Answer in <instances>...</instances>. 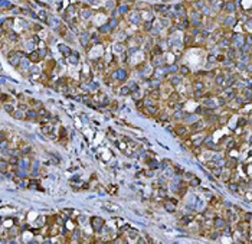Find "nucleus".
<instances>
[{"mask_svg":"<svg viewBox=\"0 0 252 244\" xmlns=\"http://www.w3.org/2000/svg\"><path fill=\"white\" fill-rule=\"evenodd\" d=\"M22 58H23V54L19 52V51H10L9 55H7V61H9V64L13 65V67H16V68H19Z\"/></svg>","mask_w":252,"mask_h":244,"instance_id":"nucleus-1","label":"nucleus"},{"mask_svg":"<svg viewBox=\"0 0 252 244\" xmlns=\"http://www.w3.org/2000/svg\"><path fill=\"white\" fill-rule=\"evenodd\" d=\"M89 225H91V228H92L94 232H99V231H102V227L105 225V220H102L101 217H97V215L91 217Z\"/></svg>","mask_w":252,"mask_h":244,"instance_id":"nucleus-2","label":"nucleus"},{"mask_svg":"<svg viewBox=\"0 0 252 244\" xmlns=\"http://www.w3.org/2000/svg\"><path fill=\"white\" fill-rule=\"evenodd\" d=\"M112 78L115 80V81H120L121 84L128 78V72L125 71L124 68H118V69H115L114 72H112Z\"/></svg>","mask_w":252,"mask_h":244,"instance_id":"nucleus-3","label":"nucleus"},{"mask_svg":"<svg viewBox=\"0 0 252 244\" xmlns=\"http://www.w3.org/2000/svg\"><path fill=\"white\" fill-rule=\"evenodd\" d=\"M128 22L136 26V25H140L143 22V18H141V13L140 12H130L128 13Z\"/></svg>","mask_w":252,"mask_h":244,"instance_id":"nucleus-4","label":"nucleus"},{"mask_svg":"<svg viewBox=\"0 0 252 244\" xmlns=\"http://www.w3.org/2000/svg\"><path fill=\"white\" fill-rule=\"evenodd\" d=\"M202 104H203L202 107H206V108H210V110H216L218 108L216 98H212V97H203Z\"/></svg>","mask_w":252,"mask_h":244,"instance_id":"nucleus-5","label":"nucleus"},{"mask_svg":"<svg viewBox=\"0 0 252 244\" xmlns=\"http://www.w3.org/2000/svg\"><path fill=\"white\" fill-rule=\"evenodd\" d=\"M205 129V120H196L195 123L190 124V130L193 133H200Z\"/></svg>","mask_w":252,"mask_h":244,"instance_id":"nucleus-6","label":"nucleus"},{"mask_svg":"<svg viewBox=\"0 0 252 244\" xmlns=\"http://www.w3.org/2000/svg\"><path fill=\"white\" fill-rule=\"evenodd\" d=\"M226 225H228V221H226L225 218H222V217L213 218V227H215L216 230H223Z\"/></svg>","mask_w":252,"mask_h":244,"instance_id":"nucleus-7","label":"nucleus"},{"mask_svg":"<svg viewBox=\"0 0 252 244\" xmlns=\"http://www.w3.org/2000/svg\"><path fill=\"white\" fill-rule=\"evenodd\" d=\"M117 15H120V16H125V15H128L130 13V6L128 5H125V3H120L118 6H117Z\"/></svg>","mask_w":252,"mask_h":244,"instance_id":"nucleus-8","label":"nucleus"},{"mask_svg":"<svg viewBox=\"0 0 252 244\" xmlns=\"http://www.w3.org/2000/svg\"><path fill=\"white\" fill-rule=\"evenodd\" d=\"M223 97H225L228 101H232V100L236 97V90H235L233 87L225 88V90H223Z\"/></svg>","mask_w":252,"mask_h":244,"instance_id":"nucleus-9","label":"nucleus"},{"mask_svg":"<svg viewBox=\"0 0 252 244\" xmlns=\"http://www.w3.org/2000/svg\"><path fill=\"white\" fill-rule=\"evenodd\" d=\"M151 64L154 65V68H161V67L166 65V61H164L163 55H157V56H154L151 59Z\"/></svg>","mask_w":252,"mask_h":244,"instance_id":"nucleus-10","label":"nucleus"},{"mask_svg":"<svg viewBox=\"0 0 252 244\" xmlns=\"http://www.w3.org/2000/svg\"><path fill=\"white\" fill-rule=\"evenodd\" d=\"M89 41H91L89 33H88L86 31H82V32L79 33V42H81V45H82V46H86Z\"/></svg>","mask_w":252,"mask_h":244,"instance_id":"nucleus-11","label":"nucleus"},{"mask_svg":"<svg viewBox=\"0 0 252 244\" xmlns=\"http://www.w3.org/2000/svg\"><path fill=\"white\" fill-rule=\"evenodd\" d=\"M28 59L30 61V62H33V64H38L42 58H41V54H39V51L36 49V51H33V52H30L29 55H28Z\"/></svg>","mask_w":252,"mask_h":244,"instance_id":"nucleus-12","label":"nucleus"},{"mask_svg":"<svg viewBox=\"0 0 252 244\" xmlns=\"http://www.w3.org/2000/svg\"><path fill=\"white\" fill-rule=\"evenodd\" d=\"M12 117L16 118V120H25V118H26V111H23L22 108H16V110L13 111Z\"/></svg>","mask_w":252,"mask_h":244,"instance_id":"nucleus-13","label":"nucleus"},{"mask_svg":"<svg viewBox=\"0 0 252 244\" xmlns=\"http://www.w3.org/2000/svg\"><path fill=\"white\" fill-rule=\"evenodd\" d=\"M118 94L125 97V95H130V94H133V91H131V88L128 87V84H127V85L122 84V85L120 87V90H118Z\"/></svg>","mask_w":252,"mask_h":244,"instance_id":"nucleus-14","label":"nucleus"},{"mask_svg":"<svg viewBox=\"0 0 252 244\" xmlns=\"http://www.w3.org/2000/svg\"><path fill=\"white\" fill-rule=\"evenodd\" d=\"M164 68V71H166V74L167 75H172V74H176V72H179V67L177 65H164L163 67Z\"/></svg>","mask_w":252,"mask_h":244,"instance_id":"nucleus-15","label":"nucleus"},{"mask_svg":"<svg viewBox=\"0 0 252 244\" xmlns=\"http://www.w3.org/2000/svg\"><path fill=\"white\" fill-rule=\"evenodd\" d=\"M167 78H169V82H170L172 85H179L180 81H182V75H176V74H172V75H169Z\"/></svg>","mask_w":252,"mask_h":244,"instance_id":"nucleus-16","label":"nucleus"},{"mask_svg":"<svg viewBox=\"0 0 252 244\" xmlns=\"http://www.w3.org/2000/svg\"><path fill=\"white\" fill-rule=\"evenodd\" d=\"M38 117H39V113H38V110L29 108V110L26 111V118H28V120H38Z\"/></svg>","mask_w":252,"mask_h":244,"instance_id":"nucleus-17","label":"nucleus"},{"mask_svg":"<svg viewBox=\"0 0 252 244\" xmlns=\"http://www.w3.org/2000/svg\"><path fill=\"white\" fill-rule=\"evenodd\" d=\"M163 207H164V209L167 211V212H176V204L174 202H172V199L170 201H166L164 204H163Z\"/></svg>","mask_w":252,"mask_h":244,"instance_id":"nucleus-18","label":"nucleus"},{"mask_svg":"<svg viewBox=\"0 0 252 244\" xmlns=\"http://www.w3.org/2000/svg\"><path fill=\"white\" fill-rule=\"evenodd\" d=\"M153 20H144L143 22V32H146V33H150L151 31H153Z\"/></svg>","mask_w":252,"mask_h":244,"instance_id":"nucleus-19","label":"nucleus"},{"mask_svg":"<svg viewBox=\"0 0 252 244\" xmlns=\"http://www.w3.org/2000/svg\"><path fill=\"white\" fill-rule=\"evenodd\" d=\"M174 129H176V133H177L179 136H184V135H187V132H189L187 127H186L184 124H177Z\"/></svg>","mask_w":252,"mask_h":244,"instance_id":"nucleus-20","label":"nucleus"},{"mask_svg":"<svg viewBox=\"0 0 252 244\" xmlns=\"http://www.w3.org/2000/svg\"><path fill=\"white\" fill-rule=\"evenodd\" d=\"M98 32H99V33H102V35H107V33L112 32V29H111V26H109L108 23H105V25H102V26H99V28H98Z\"/></svg>","mask_w":252,"mask_h":244,"instance_id":"nucleus-21","label":"nucleus"},{"mask_svg":"<svg viewBox=\"0 0 252 244\" xmlns=\"http://www.w3.org/2000/svg\"><path fill=\"white\" fill-rule=\"evenodd\" d=\"M104 208H105V211H109V212L118 211V209H120L118 205H115V204H112V202H105V204H104Z\"/></svg>","mask_w":252,"mask_h":244,"instance_id":"nucleus-22","label":"nucleus"},{"mask_svg":"<svg viewBox=\"0 0 252 244\" xmlns=\"http://www.w3.org/2000/svg\"><path fill=\"white\" fill-rule=\"evenodd\" d=\"M153 10L156 13H166L167 12V6H164V5H156V6H153Z\"/></svg>","mask_w":252,"mask_h":244,"instance_id":"nucleus-23","label":"nucleus"},{"mask_svg":"<svg viewBox=\"0 0 252 244\" xmlns=\"http://www.w3.org/2000/svg\"><path fill=\"white\" fill-rule=\"evenodd\" d=\"M91 16H92V10H91V9H88V7H86V9H84V10L81 12V18H82L84 20H88Z\"/></svg>","mask_w":252,"mask_h":244,"instance_id":"nucleus-24","label":"nucleus"},{"mask_svg":"<svg viewBox=\"0 0 252 244\" xmlns=\"http://www.w3.org/2000/svg\"><path fill=\"white\" fill-rule=\"evenodd\" d=\"M203 90H205L203 81H195L193 82V91H203Z\"/></svg>","mask_w":252,"mask_h":244,"instance_id":"nucleus-25","label":"nucleus"},{"mask_svg":"<svg viewBox=\"0 0 252 244\" xmlns=\"http://www.w3.org/2000/svg\"><path fill=\"white\" fill-rule=\"evenodd\" d=\"M223 7L229 12V13H233L235 12V9H236V6H235V3H232V2H226V3H223Z\"/></svg>","mask_w":252,"mask_h":244,"instance_id":"nucleus-26","label":"nucleus"},{"mask_svg":"<svg viewBox=\"0 0 252 244\" xmlns=\"http://www.w3.org/2000/svg\"><path fill=\"white\" fill-rule=\"evenodd\" d=\"M68 59H69V62H71V64L76 65V64L79 62V61H78V59H79V55H78L76 52H72V54H71V55L68 56Z\"/></svg>","mask_w":252,"mask_h":244,"instance_id":"nucleus-27","label":"nucleus"},{"mask_svg":"<svg viewBox=\"0 0 252 244\" xmlns=\"http://www.w3.org/2000/svg\"><path fill=\"white\" fill-rule=\"evenodd\" d=\"M216 104H218V107H225V105L228 104V100H226L223 95H218V98H216Z\"/></svg>","mask_w":252,"mask_h":244,"instance_id":"nucleus-28","label":"nucleus"},{"mask_svg":"<svg viewBox=\"0 0 252 244\" xmlns=\"http://www.w3.org/2000/svg\"><path fill=\"white\" fill-rule=\"evenodd\" d=\"M117 54H122L124 51H125V43H122V42H117L115 43V49H114Z\"/></svg>","mask_w":252,"mask_h":244,"instance_id":"nucleus-29","label":"nucleus"},{"mask_svg":"<svg viewBox=\"0 0 252 244\" xmlns=\"http://www.w3.org/2000/svg\"><path fill=\"white\" fill-rule=\"evenodd\" d=\"M26 173H28L26 169H20V168H18V169L15 171V176H16V178H26Z\"/></svg>","mask_w":252,"mask_h":244,"instance_id":"nucleus-30","label":"nucleus"},{"mask_svg":"<svg viewBox=\"0 0 252 244\" xmlns=\"http://www.w3.org/2000/svg\"><path fill=\"white\" fill-rule=\"evenodd\" d=\"M107 23H108V25L111 26V29L114 31V29H115V28L118 26V23H120V20H118V18H111V19H109V20H108Z\"/></svg>","mask_w":252,"mask_h":244,"instance_id":"nucleus-31","label":"nucleus"},{"mask_svg":"<svg viewBox=\"0 0 252 244\" xmlns=\"http://www.w3.org/2000/svg\"><path fill=\"white\" fill-rule=\"evenodd\" d=\"M19 68H20V69H30V61H29V59H22Z\"/></svg>","mask_w":252,"mask_h":244,"instance_id":"nucleus-32","label":"nucleus"},{"mask_svg":"<svg viewBox=\"0 0 252 244\" xmlns=\"http://www.w3.org/2000/svg\"><path fill=\"white\" fill-rule=\"evenodd\" d=\"M225 80H226V77H225L223 74H219V75L215 77V82H216V85H223Z\"/></svg>","mask_w":252,"mask_h":244,"instance_id":"nucleus-33","label":"nucleus"},{"mask_svg":"<svg viewBox=\"0 0 252 244\" xmlns=\"http://www.w3.org/2000/svg\"><path fill=\"white\" fill-rule=\"evenodd\" d=\"M3 108H5V111H6V113H9L10 116H12V114H13V111L16 110V108L13 107V104H10V103H5Z\"/></svg>","mask_w":252,"mask_h":244,"instance_id":"nucleus-34","label":"nucleus"},{"mask_svg":"<svg viewBox=\"0 0 252 244\" xmlns=\"http://www.w3.org/2000/svg\"><path fill=\"white\" fill-rule=\"evenodd\" d=\"M226 54H228V59H232V61H233V59L236 58V51H235V48H230V46H229V49L226 51Z\"/></svg>","mask_w":252,"mask_h":244,"instance_id":"nucleus-35","label":"nucleus"},{"mask_svg":"<svg viewBox=\"0 0 252 244\" xmlns=\"http://www.w3.org/2000/svg\"><path fill=\"white\" fill-rule=\"evenodd\" d=\"M157 110H159V107H157V105H149V107H146V110H144V111H146L147 114H151V116H153V114H156V113H157Z\"/></svg>","mask_w":252,"mask_h":244,"instance_id":"nucleus-36","label":"nucleus"},{"mask_svg":"<svg viewBox=\"0 0 252 244\" xmlns=\"http://www.w3.org/2000/svg\"><path fill=\"white\" fill-rule=\"evenodd\" d=\"M196 120H197V116H196V114H187V116L184 117V121H186V123H195Z\"/></svg>","mask_w":252,"mask_h":244,"instance_id":"nucleus-37","label":"nucleus"},{"mask_svg":"<svg viewBox=\"0 0 252 244\" xmlns=\"http://www.w3.org/2000/svg\"><path fill=\"white\" fill-rule=\"evenodd\" d=\"M149 168L153 169V171H154V169H159V168H160V163H159L157 160L151 159V160H149Z\"/></svg>","mask_w":252,"mask_h":244,"instance_id":"nucleus-38","label":"nucleus"},{"mask_svg":"<svg viewBox=\"0 0 252 244\" xmlns=\"http://www.w3.org/2000/svg\"><path fill=\"white\" fill-rule=\"evenodd\" d=\"M128 87L131 88V91H133V94H134V92H137V91L140 90V87H138V84H136L134 81H130V82H128Z\"/></svg>","mask_w":252,"mask_h":244,"instance_id":"nucleus-39","label":"nucleus"},{"mask_svg":"<svg viewBox=\"0 0 252 244\" xmlns=\"http://www.w3.org/2000/svg\"><path fill=\"white\" fill-rule=\"evenodd\" d=\"M2 9H13V5L10 2H7V0H2Z\"/></svg>","mask_w":252,"mask_h":244,"instance_id":"nucleus-40","label":"nucleus"},{"mask_svg":"<svg viewBox=\"0 0 252 244\" xmlns=\"http://www.w3.org/2000/svg\"><path fill=\"white\" fill-rule=\"evenodd\" d=\"M170 107L174 110V111H179V110H183V107H182V104L179 103V101H176V103H172L170 104Z\"/></svg>","mask_w":252,"mask_h":244,"instance_id":"nucleus-41","label":"nucleus"},{"mask_svg":"<svg viewBox=\"0 0 252 244\" xmlns=\"http://www.w3.org/2000/svg\"><path fill=\"white\" fill-rule=\"evenodd\" d=\"M38 113H39V116H42V117H51V114H49V111L46 110V108H43V107H41L39 110H38Z\"/></svg>","mask_w":252,"mask_h":244,"instance_id":"nucleus-42","label":"nucleus"},{"mask_svg":"<svg viewBox=\"0 0 252 244\" xmlns=\"http://www.w3.org/2000/svg\"><path fill=\"white\" fill-rule=\"evenodd\" d=\"M220 235H222V232H220V230H215V231H213V232H212V234H210L209 237H210L212 240H218V238H219Z\"/></svg>","mask_w":252,"mask_h":244,"instance_id":"nucleus-43","label":"nucleus"},{"mask_svg":"<svg viewBox=\"0 0 252 244\" xmlns=\"http://www.w3.org/2000/svg\"><path fill=\"white\" fill-rule=\"evenodd\" d=\"M238 124H239V127H241V129H243V127L248 124V120H246L245 117H241V118H239V121H238Z\"/></svg>","mask_w":252,"mask_h":244,"instance_id":"nucleus-44","label":"nucleus"},{"mask_svg":"<svg viewBox=\"0 0 252 244\" xmlns=\"http://www.w3.org/2000/svg\"><path fill=\"white\" fill-rule=\"evenodd\" d=\"M233 23H235L233 16H228V18L225 19V25H228V26H233Z\"/></svg>","mask_w":252,"mask_h":244,"instance_id":"nucleus-45","label":"nucleus"},{"mask_svg":"<svg viewBox=\"0 0 252 244\" xmlns=\"http://www.w3.org/2000/svg\"><path fill=\"white\" fill-rule=\"evenodd\" d=\"M193 97H195L196 100H200V98L205 97V92H203V91H193Z\"/></svg>","mask_w":252,"mask_h":244,"instance_id":"nucleus-46","label":"nucleus"},{"mask_svg":"<svg viewBox=\"0 0 252 244\" xmlns=\"http://www.w3.org/2000/svg\"><path fill=\"white\" fill-rule=\"evenodd\" d=\"M179 74L180 75H187L189 74V68L187 67H179Z\"/></svg>","mask_w":252,"mask_h":244,"instance_id":"nucleus-47","label":"nucleus"},{"mask_svg":"<svg viewBox=\"0 0 252 244\" xmlns=\"http://www.w3.org/2000/svg\"><path fill=\"white\" fill-rule=\"evenodd\" d=\"M48 23H49L51 26H55V25H58V20H56L53 16H49V18H48Z\"/></svg>","mask_w":252,"mask_h":244,"instance_id":"nucleus-48","label":"nucleus"},{"mask_svg":"<svg viewBox=\"0 0 252 244\" xmlns=\"http://www.w3.org/2000/svg\"><path fill=\"white\" fill-rule=\"evenodd\" d=\"M30 152H32V147H30V146H26V147H23V149H22L23 156H25V155H28V156H29V155H30Z\"/></svg>","mask_w":252,"mask_h":244,"instance_id":"nucleus-49","label":"nucleus"},{"mask_svg":"<svg viewBox=\"0 0 252 244\" xmlns=\"http://www.w3.org/2000/svg\"><path fill=\"white\" fill-rule=\"evenodd\" d=\"M243 221L251 222V221H252V214H251V212H245V215H243Z\"/></svg>","mask_w":252,"mask_h":244,"instance_id":"nucleus-50","label":"nucleus"},{"mask_svg":"<svg viewBox=\"0 0 252 244\" xmlns=\"http://www.w3.org/2000/svg\"><path fill=\"white\" fill-rule=\"evenodd\" d=\"M199 184H200V181H199L197 178H195V176H193V178L190 179V185H192V186H197Z\"/></svg>","mask_w":252,"mask_h":244,"instance_id":"nucleus-51","label":"nucleus"},{"mask_svg":"<svg viewBox=\"0 0 252 244\" xmlns=\"http://www.w3.org/2000/svg\"><path fill=\"white\" fill-rule=\"evenodd\" d=\"M38 51H39V54H41V58H42V59H43V58L46 56V54H48V49H46V48H42V49H38Z\"/></svg>","mask_w":252,"mask_h":244,"instance_id":"nucleus-52","label":"nucleus"},{"mask_svg":"<svg viewBox=\"0 0 252 244\" xmlns=\"http://www.w3.org/2000/svg\"><path fill=\"white\" fill-rule=\"evenodd\" d=\"M190 220H193V217H183L180 221H182V224H184V225H186V224H189V222H190Z\"/></svg>","mask_w":252,"mask_h":244,"instance_id":"nucleus-53","label":"nucleus"},{"mask_svg":"<svg viewBox=\"0 0 252 244\" xmlns=\"http://www.w3.org/2000/svg\"><path fill=\"white\" fill-rule=\"evenodd\" d=\"M7 38H9V41H10V39H12V41H18V35L13 33V32H9V36H7Z\"/></svg>","mask_w":252,"mask_h":244,"instance_id":"nucleus-54","label":"nucleus"},{"mask_svg":"<svg viewBox=\"0 0 252 244\" xmlns=\"http://www.w3.org/2000/svg\"><path fill=\"white\" fill-rule=\"evenodd\" d=\"M72 237H74V240H79L81 238V231H74Z\"/></svg>","mask_w":252,"mask_h":244,"instance_id":"nucleus-55","label":"nucleus"},{"mask_svg":"<svg viewBox=\"0 0 252 244\" xmlns=\"http://www.w3.org/2000/svg\"><path fill=\"white\" fill-rule=\"evenodd\" d=\"M246 28H248V31H252V19H248V22H246Z\"/></svg>","mask_w":252,"mask_h":244,"instance_id":"nucleus-56","label":"nucleus"},{"mask_svg":"<svg viewBox=\"0 0 252 244\" xmlns=\"http://www.w3.org/2000/svg\"><path fill=\"white\" fill-rule=\"evenodd\" d=\"M35 186H38V181H32L29 184V188H35Z\"/></svg>","mask_w":252,"mask_h":244,"instance_id":"nucleus-57","label":"nucleus"},{"mask_svg":"<svg viewBox=\"0 0 252 244\" xmlns=\"http://www.w3.org/2000/svg\"><path fill=\"white\" fill-rule=\"evenodd\" d=\"M192 178H193V173L187 172V173H186V179H192Z\"/></svg>","mask_w":252,"mask_h":244,"instance_id":"nucleus-58","label":"nucleus"},{"mask_svg":"<svg viewBox=\"0 0 252 244\" xmlns=\"http://www.w3.org/2000/svg\"><path fill=\"white\" fill-rule=\"evenodd\" d=\"M229 186H230V189H232V191H236V189H238V188H236L238 185H235V184H230Z\"/></svg>","mask_w":252,"mask_h":244,"instance_id":"nucleus-59","label":"nucleus"},{"mask_svg":"<svg viewBox=\"0 0 252 244\" xmlns=\"http://www.w3.org/2000/svg\"><path fill=\"white\" fill-rule=\"evenodd\" d=\"M6 98H7V95H6V94H3V95H2V100H3V101H6Z\"/></svg>","mask_w":252,"mask_h":244,"instance_id":"nucleus-60","label":"nucleus"},{"mask_svg":"<svg viewBox=\"0 0 252 244\" xmlns=\"http://www.w3.org/2000/svg\"><path fill=\"white\" fill-rule=\"evenodd\" d=\"M249 123H251V124H252V118H251V120H249Z\"/></svg>","mask_w":252,"mask_h":244,"instance_id":"nucleus-61","label":"nucleus"}]
</instances>
